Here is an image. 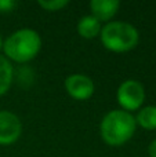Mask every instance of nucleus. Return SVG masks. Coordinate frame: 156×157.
I'll list each match as a JSON object with an SVG mask.
<instances>
[{
	"label": "nucleus",
	"instance_id": "nucleus-12",
	"mask_svg": "<svg viewBox=\"0 0 156 157\" xmlns=\"http://www.w3.org/2000/svg\"><path fill=\"white\" fill-rule=\"evenodd\" d=\"M17 3L14 0H0V11L2 13H8V11L14 10Z\"/></svg>",
	"mask_w": 156,
	"mask_h": 157
},
{
	"label": "nucleus",
	"instance_id": "nucleus-2",
	"mask_svg": "<svg viewBox=\"0 0 156 157\" xmlns=\"http://www.w3.org/2000/svg\"><path fill=\"white\" fill-rule=\"evenodd\" d=\"M41 39L39 33L29 28L18 29L3 41V51L15 62H28L39 54Z\"/></svg>",
	"mask_w": 156,
	"mask_h": 157
},
{
	"label": "nucleus",
	"instance_id": "nucleus-13",
	"mask_svg": "<svg viewBox=\"0 0 156 157\" xmlns=\"http://www.w3.org/2000/svg\"><path fill=\"white\" fill-rule=\"evenodd\" d=\"M148 153H149V157H156V139L151 142L148 147Z\"/></svg>",
	"mask_w": 156,
	"mask_h": 157
},
{
	"label": "nucleus",
	"instance_id": "nucleus-9",
	"mask_svg": "<svg viewBox=\"0 0 156 157\" xmlns=\"http://www.w3.org/2000/svg\"><path fill=\"white\" fill-rule=\"evenodd\" d=\"M13 83V66L6 57L0 55V95L6 94Z\"/></svg>",
	"mask_w": 156,
	"mask_h": 157
},
{
	"label": "nucleus",
	"instance_id": "nucleus-3",
	"mask_svg": "<svg viewBox=\"0 0 156 157\" xmlns=\"http://www.w3.org/2000/svg\"><path fill=\"white\" fill-rule=\"evenodd\" d=\"M101 41L105 48L113 52H126L138 44V30L129 22H108L101 28Z\"/></svg>",
	"mask_w": 156,
	"mask_h": 157
},
{
	"label": "nucleus",
	"instance_id": "nucleus-1",
	"mask_svg": "<svg viewBox=\"0 0 156 157\" xmlns=\"http://www.w3.org/2000/svg\"><path fill=\"white\" fill-rule=\"evenodd\" d=\"M137 121L130 112L111 110L99 124V132L105 144L111 146H120L126 144L135 132Z\"/></svg>",
	"mask_w": 156,
	"mask_h": 157
},
{
	"label": "nucleus",
	"instance_id": "nucleus-10",
	"mask_svg": "<svg viewBox=\"0 0 156 157\" xmlns=\"http://www.w3.org/2000/svg\"><path fill=\"white\" fill-rule=\"evenodd\" d=\"M135 121L145 130H156V106L151 105L140 109Z\"/></svg>",
	"mask_w": 156,
	"mask_h": 157
},
{
	"label": "nucleus",
	"instance_id": "nucleus-4",
	"mask_svg": "<svg viewBox=\"0 0 156 157\" xmlns=\"http://www.w3.org/2000/svg\"><path fill=\"white\" fill-rule=\"evenodd\" d=\"M116 98L122 106V110H137L145 101V88L137 80H126L119 86Z\"/></svg>",
	"mask_w": 156,
	"mask_h": 157
},
{
	"label": "nucleus",
	"instance_id": "nucleus-7",
	"mask_svg": "<svg viewBox=\"0 0 156 157\" xmlns=\"http://www.w3.org/2000/svg\"><path fill=\"white\" fill-rule=\"evenodd\" d=\"M120 7V3L118 0H91L90 10L93 13V17H96L99 22L109 21L116 11Z\"/></svg>",
	"mask_w": 156,
	"mask_h": 157
},
{
	"label": "nucleus",
	"instance_id": "nucleus-5",
	"mask_svg": "<svg viewBox=\"0 0 156 157\" xmlns=\"http://www.w3.org/2000/svg\"><path fill=\"white\" fill-rule=\"evenodd\" d=\"M65 90L75 99L86 101L94 94V83L86 75L73 73L65 78Z\"/></svg>",
	"mask_w": 156,
	"mask_h": 157
},
{
	"label": "nucleus",
	"instance_id": "nucleus-14",
	"mask_svg": "<svg viewBox=\"0 0 156 157\" xmlns=\"http://www.w3.org/2000/svg\"><path fill=\"white\" fill-rule=\"evenodd\" d=\"M3 48V40H2V36H0V50Z\"/></svg>",
	"mask_w": 156,
	"mask_h": 157
},
{
	"label": "nucleus",
	"instance_id": "nucleus-11",
	"mask_svg": "<svg viewBox=\"0 0 156 157\" xmlns=\"http://www.w3.org/2000/svg\"><path fill=\"white\" fill-rule=\"evenodd\" d=\"M39 6L47 11H60L61 8L68 6V2H66V0H47V2L40 0Z\"/></svg>",
	"mask_w": 156,
	"mask_h": 157
},
{
	"label": "nucleus",
	"instance_id": "nucleus-6",
	"mask_svg": "<svg viewBox=\"0 0 156 157\" xmlns=\"http://www.w3.org/2000/svg\"><path fill=\"white\" fill-rule=\"evenodd\" d=\"M22 124L13 112L0 110V145H11L19 138Z\"/></svg>",
	"mask_w": 156,
	"mask_h": 157
},
{
	"label": "nucleus",
	"instance_id": "nucleus-8",
	"mask_svg": "<svg viewBox=\"0 0 156 157\" xmlns=\"http://www.w3.org/2000/svg\"><path fill=\"white\" fill-rule=\"evenodd\" d=\"M101 32V22L93 15H84L77 22V33L84 39H94Z\"/></svg>",
	"mask_w": 156,
	"mask_h": 157
}]
</instances>
